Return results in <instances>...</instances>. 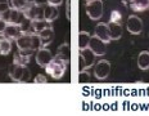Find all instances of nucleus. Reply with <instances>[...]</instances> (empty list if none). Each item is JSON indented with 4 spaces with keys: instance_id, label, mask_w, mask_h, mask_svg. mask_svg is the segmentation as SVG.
Here are the masks:
<instances>
[{
    "instance_id": "1",
    "label": "nucleus",
    "mask_w": 149,
    "mask_h": 116,
    "mask_svg": "<svg viewBox=\"0 0 149 116\" xmlns=\"http://www.w3.org/2000/svg\"><path fill=\"white\" fill-rule=\"evenodd\" d=\"M67 65L68 63H66L63 59H61L58 56H55V57L49 62V65L45 67V70H46V72L53 77V79L58 80V79H61V77L63 76L64 72H66Z\"/></svg>"
},
{
    "instance_id": "2",
    "label": "nucleus",
    "mask_w": 149,
    "mask_h": 116,
    "mask_svg": "<svg viewBox=\"0 0 149 116\" xmlns=\"http://www.w3.org/2000/svg\"><path fill=\"white\" fill-rule=\"evenodd\" d=\"M9 76L17 83H27L31 79V71L27 65H14L9 71Z\"/></svg>"
},
{
    "instance_id": "3",
    "label": "nucleus",
    "mask_w": 149,
    "mask_h": 116,
    "mask_svg": "<svg viewBox=\"0 0 149 116\" xmlns=\"http://www.w3.org/2000/svg\"><path fill=\"white\" fill-rule=\"evenodd\" d=\"M44 9L45 5L42 4H37V3H30L26 7V9H23V14L27 20L30 21H41L45 20L44 18Z\"/></svg>"
},
{
    "instance_id": "4",
    "label": "nucleus",
    "mask_w": 149,
    "mask_h": 116,
    "mask_svg": "<svg viewBox=\"0 0 149 116\" xmlns=\"http://www.w3.org/2000/svg\"><path fill=\"white\" fill-rule=\"evenodd\" d=\"M86 13L93 21H98L103 15V0H89L86 3Z\"/></svg>"
},
{
    "instance_id": "5",
    "label": "nucleus",
    "mask_w": 149,
    "mask_h": 116,
    "mask_svg": "<svg viewBox=\"0 0 149 116\" xmlns=\"http://www.w3.org/2000/svg\"><path fill=\"white\" fill-rule=\"evenodd\" d=\"M0 18H3L4 21H7L8 23L18 25V26H21V23L26 20L23 12L22 11H18V9H14V8H10L9 11L1 13V14H0Z\"/></svg>"
},
{
    "instance_id": "6",
    "label": "nucleus",
    "mask_w": 149,
    "mask_h": 116,
    "mask_svg": "<svg viewBox=\"0 0 149 116\" xmlns=\"http://www.w3.org/2000/svg\"><path fill=\"white\" fill-rule=\"evenodd\" d=\"M95 57L97 56L94 54L89 48L84 49V51H80V54H79V70L82 71V70H88L89 67H91L95 62Z\"/></svg>"
},
{
    "instance_id": "7",
    "label": "nucleus",
    "mask_w": 149,
    "mask_h": 116,
    "mask_svg": "<svg viewBox=\"0 0 149 116\" xmlns=\"http://www.w3.org/2000/svg\"><path fill=\"white\" fill-rule=\"evenodd\" d=\"M111 72V63L105 59H102V61L97 62L94 68V75L95 77L99 80H104L108 77V75Z\"/></svg>"
},
{
    "instance_id": "8",
    "label": "nucleus",
    "mask_w": 149,
    "mask_h": 116,
    "mask_svg": "<svg viewBox=\"0 0 149 116\" xmlns=\"http://www.w3.org/2000/svg\"><path fill=\"white\" fill-rule=\"evenodd\" d=\"M89 49L94 53L97 57H100V56H104L107 49H105V43L103 40H100L97 36H91L89 41Z\"/></svg>"
},
{
    "instance_id": "9",
    "label": "nucleus",
    "mask_w": 149,
    "mask_h": 116,
    "mask_svg": "<svg viewBox=\"0 0 149 116\" xmlns=\"http://www.w3.org/2000/svg\"><path fill=\"white\" fill-rule=\"evenodd\" d=\"M127 31L132 35H139L143 31V22L138 15H130L126 22Z\"/></svg>"
},
{
    "instance_id": "10",
    "label": "nucleus",
    "mask_w": 149,
    "mask_h": 116,
    "mask_svg": "<svg viewBox=\"0 0 149 116\" xmlns=\"http://www.w3.org/2000/svg\"><path fill=\"white\" fill-rule=\"evenodd\" d=\"M53 58H54V56L52 54V52L49 51V49L44 48V46L40 48L39 51H37V53H36V62H37V65H39L40 67L45 68Z\"/></svg>"
},
{
    "instance_id": "11",
    "label": "nucleus",
    "mask_w": 149,
    "mask_h": 116,
    "mask_svg": "<svg viewBox=\"0 0 149 116\" xmlns=\"http://www.w3.org/2000/svg\"><path fill=\"white\" fill-rule=\"evenodd\" d=\"M94 35L99 37L100 40L107 44L111 41V35H109V27H108V23H98L95 26L94 30Z\"/></svg>"
},
{
    "instance_id": "12",
    "label": "nucleus",
    "mask_w": 149,
    "mask_h": 116,
    "mask_svg": "<svg viewBox=\"0 0 149 116\" xmlns=\"http://www.w3.org/2000/svg\"><path fill=\"white\" fill-rule=\"evenodd\" d=\"M23 34L22 29H21V26H18V25H12V23H8L7 29H5L4 34H3V36L9 39L10 41H13V40H17L18 37Z\"/></svg>"
},
{
    "instance_id": "13",
    "label": "nucleus",
    "mask_w": 149,
    "mask_h": 116,
    "mask_svg": "<svg viewBox=\"0 0 149 116\" xmlns=\"http://www.w3.org/2000/svg\"><path fill=\"white\" fill-rule=\"evenodd\" d=\"M33 51L29 49V51H19L15 52L14 58H13V63L14 65H27L30 62V57L32 56Z\"/></svg>"
},
{
    "instance_id": "14",
    "label": "nucleus",
    "mask_w": 149,
    "mask_h": 116,
    "mask_svg": "<svg viewBox=\"0 0 149 116\" xmlns=\"http://www.w3.org/2000/svg\"><path fill=\"white\" fill-rule=\"evenodd\" d=\"M31 37H32V34L23 32L22 35L15 40L19 51H29V49H31Z\"/></svg>"
},
{
    "instance_id": "15",
    "label": "nucleus",
    "mask_w": 149,
    "mask_h": 116,
    "mask_svg": "<svg viewBox=\"0 0 149 116\" xmlns=\"http://www.w3.org/2000/svg\"><path fill=\"white\" fill-rule=\"evenodd\" d=\"M58 17H59V11H58V7H55V5H50V4H46L45 9H44V18H45V21H48L49 23H50V22L57 20Z\"/></svg>"
},
{
    "instance_id": "16",
    "label": "nucleus",
    "mask_w": 149,
    "mask_h": 116,
    "mask_svg": "<svg viewBox=\"0 0 149 116\" xmlns=\"http://www.w3.org/2000/svg\"><path fill=\"white\" fill-rule=\"evenodd\" d=\"M109 27V35H111V40H118L122 37L123 34V29L121 23H114V22H109L108 23Z\"/></svg>"
},
{
    "instance_id": "17",
    "label": "nucleus",
    "mask_w": 149,
    "mask_h": 116,
    "mask_svg": "<svg viewBox=\"0 0 149 116\" xmlns=\"http://www.w3.org/2000/svg\"><path fill=\"white\" fill-rule=\"evenodd\" d=\"M57 56L59 57L61 59H63L66 63H68L71 59V46L68 43H63L58 46L57 49Z\"/></svg>"
},
{
    "instance_id": "18",
    "label": "nucleus",
    "mask_w": 149,
    "mask_h": 116,
    "mask_svg": "<svg viewBox=\"0 0 149 116\" xmlns=\"http://www.w3.org/2000/svg\"><path fill=\"white\" fill-rule=\"evenodd\" d=\"M40 37H41V43H42V46H48L49 44L53 41V39H54V30L52 29L50 26L46 27L44 31H41V32L39 34Z\"/></svg>"
},
{
    "instance_id": "19",
    "label": "nucleus",
    "mask_w": 149,
    "mask_h": 116,
    "mask_svg": "<svg viewBox=\"0 0 149 116\" xmlns=\"http://www.w3.org/2000/svg\"><path fill=\"white\" fill-rule=\"evenodd\" d=\"M149 0H130V8L135 12H144L148 9Z\"/></svg>"
},
{
    "instance_id": "20",
    "label": "nucleus",
    "mask_w": 149,
    "mask_h": 116,
    "mask_svg": "<svg viewBox=\"0 0 149 116\" xmlns=\"http://www.w3.org/2000/svg\"><path fill=\"white\" fill-rule=\"evenodd\" d=\"M138 66L140 70H148L149 68V52L141 51L138 56Z\"/></svg>"
},
{
    "instance_id": "21",
    "label": "nucleus",
    "mask_w": 149,
    "mask_h": 116,
    "mask_svg": "<svg viewBox=\"0 0 149 116\" xmlns=\"http://www.w3.org/2000/svg\"><path fill=\"white\" fill-rule=\"evenodd\" d=\"M90 34L86 32V31H80L79 34V48L80 51H84V49L89 48V41H90Z\"/></svg>"
},
{
    "instance_id": "22",
    "label": "nucleus",
    "mask_w": 149,
    "mask_h": 116,
    "mask_svg": "<svg viewBox=\"0 0 149 116\" xmlns=\"http://www.w3.org/2000/svg\"><path fill=\"white\" fill-rule=\"evenodd\" d=\"M12 51V41L7 37L3 36L0 39V54L1 56H8Z\"/></svg>"
},
{
    "instance_id": "23",
    "label": "nucleus",
    "mask_w": 149,
    "mask_h": 116,
    "mask_svg": "<svg viewBox=\"0 0 149 116\" xmlns=\"http://www.w3.org/2000/svg\"><path fill=\"white\" fill-rule=\"evenodd\" d=\"M32 22V29H33V32L35 34H40L41 31H44L46 27H49V22L45 21V20H41V21H31Z\"/></svg>"
},
{
    "instance_id": "24",
    "label": "nucleus",
    "mask_w": 149,
    "mask_h": 116,
    "mask_svg": "<svg viewBox=\"0 0 149 116\" xmlns=\"http://www.w3.org/2000/svg\"><path fill=\"white\" fill-rule=\"evenodd\" d=\"M29 0H9V5L10 8L18 9V11H23L26 9V7L29 5Z\"/></svg>"
},
{
    "instance_id": "25",
    "label": "nucleus",
    "mask_w": 149,
    "mask_h": 116,
    "mask_svg": "<svg viewBox=\"0 0 149 116\" xmlns=\"http://www.w3.org/2000/svg\"><path fill=\"white\" fill-rule=\"evenodd\" d=\"M40 48H42L41 37H40L39 34H32V37H31V49L33 52H37Z\"/></svg>"
},
{
    "instance_id": "26",
    "label": "nucleus",
    "mask_w": 149,
    "mask_h": 116,
    "mask_svg": "<svg viewBox=\"0 0 149 116\" xmlns=\"http://www.w3.org/2000/svg\"><path fill=\"white\" fill-rule=\"evenodd\" d=\"M79 83L80 84L90 83V75H89V72H86V70L80 71V74H79Z\"/></svg>"
},
{
    "instance_id": "27",
    "label": "nucleus",
    "mask_w": 149,
    "mask_h": 116,
    "mask_svg": "<svg viewBox=\"0 0 149 116\" xmlns=\"http://www.w3.org/2000/svg\"><path fill=\"white\" fill-rule=\"evenodd\" d=\"M121 21H122V14H121L118 11H112L109 22H114V23H121Z\"/></svg>"
},
{
    "instance_id": "28",
    "label": "nucleus",
    "mask_w": 149,
    "mask_h": 116,
    "mask_svg": "<svg viewBox=\"0 0 149 116\" xmlns=\"http://www.w3.org/2000/svg\"><path fill=\"white\" fill-rule=\"evenodd\" d=\"M35 83H37V84H45V83H48V80H46V76L44 74H39V75H36V76H35Z\"/></svg>"
},
{
    "instance_id": "29",
    "label": "nucleus",
    "mask_w": 149,
    "mask_h": 116,
    "mask_svg": "<svg viewBox=\"0 0 149 116\" xmlns=\"http://www.w3.org/2000/svg\"><path fill=\"white\" fill-rule=\"evenodd\" d=\"M7 26H8V22L4 21L3 18H0V36H3V34H4V31H5V29H7Z\"/></svg>"
},
{
    "instance_id": "30",
    "label": "nucleus",
    "mask_w": 149,
    "mask_h": 116,
    "mask_svg": "<svg viewBox=\"0 0 149 116\" xmlns=\"http://www.w3.org/2000/svg\"><path fill=\"white\" fill-rule=\"evenodd\" d=\"M48 1V4L50 5H55V7H59V5L63 3V0H46Z\"/></svg>"
},
{
    "instance_id": "31",
    "label": "nucleus",
    "mask_w": 149,
    "mask_h": 116,
    "mask_svg": "<svg viewBox=\"0 0 149 116\" xmlns=\"http://www.w3.org/2000/svg\"><path fill=\"white\" fill-rule=\"evenodd\" d=\"M66 8H67V18H70V0H66Z\"/></svg>"
},
{
    "instance_id": "32",
    "label": "nucleus",
    "mask_w": 149,
    "mask_h": 116,
    "mask_svg": "<svg viewBox=\"0 0 149 116\" xmlns=\"http://www.w3.org/2000/svg\"><path fill=\"white\" fill-rule=\"evenodd\" d=\"M29 3H35V0H29Z\"/></svg>"
},
{
    "instance_id": "33",
    "label": "nucleus",
    "mask_w": 149,
    "mask_h": 116,
    "mask_svg": "<svg viewBox=\"0 0 149 116\" xmlns=\"http://www.w3.org/2000/svg\"><path fill=\"white\" fill-rule=\"evenodd\" d=\"M148 9H149V5H148Z\"/></svg>"
}]
</instances>
